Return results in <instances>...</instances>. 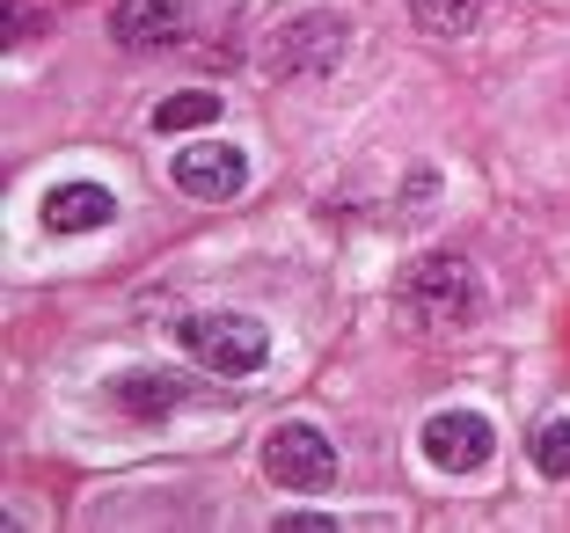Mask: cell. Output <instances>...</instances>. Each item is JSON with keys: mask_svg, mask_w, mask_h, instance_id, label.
Returning a JSON list of instances; mask_svg holds the SVG:
<instances>
[{"mask_svg": "<svg viewBox=\"0 0 570 533\" xmlns=\"http://www.w3.org/2000/svg\"><path fill=\"white\" fill-rule=\"evenodd\" d=\"M219 117V96L213 88H184V96H161L154 102V132H198Z\"/></svg>", "mask_w": 570, "mask_h": 533, "instance_id": "obj_11", "label": "cell"}, {"mask_svg": "<svg viewBox=\"0 0 570 533\" xmlns=\"http://www.w3.org/2000/svg\"><path fill=\"white\" fill-rule=\"evenodd\" d=\"M176 336H184V351L205 373H219V381H249L271 358V329L256 315H190V322H176Z\"/></svg>", "mask_w": 570, "mask_h": 533, "instance_id": "obj_2", "label": "cell"}, {"mask_svg": "<svg viewBox=\"0 0 570 533\" xmlns=\"http://www.w3.org/2000/svg\"><path fill=\"white\" fill-rule=\"evenodd\" d=\"M278 533H336V519L330 512H285Z\"/></svg>", "mask_w": 570, "mask_h": 533, "instance_id": "obj_13", "label": "cell"}, {"mask_svg": "<svg viewBox=\"0 0 570 533\" xmlns=\"http://www.w3.org/2000/svg\"><path fill=\"white\" fill-rule=\"evenodd\" d=\"M118 219V198L102 184H59L45 198V227L51 234H96V227H110Z\"/></svg>", "mask_w": 570, "mask_h": 533, "instance_id": "obj_8", "label": "cell"}, {"mask_svg": "<svg viewBox=\"0 0 570 533\" xmlns=\"http://www.w3.org/2000/svg\"><path fill=\"white\" fill-rule=\"evenodd\" d=\"M110 37H118L125 51H168L184 45V8L176 0H118V16H110Z\"/></svg>", "mask_w": 570, "mask_h": 533, "instance_id": "obj_7", "label": "cell"}, {"mask_svg": "<svg viewBox=\"0 0 570 533\" xmlns=\"http://www.w3.org/2000/svg\"><path fill=\"white\" fill-rule=\"evenodd\" d=\"M410 22L424 37H469L483 22V0H410Z\"/></svg>", "mask_w": 570, "mask_h": 533, "instance_id": "obj_10", "label": "cell"}, {"mask_svg": "<svg viewBox=\"0 0 570 533\" xmlns=\"http://www.w3.org/2000/svg\"><path fill=\"white\" fill-rule=\"evenodd\" d=\"M168 176H176L184 198L227 205V198H242V184H249V154L227 147V139H198V147H184L176 161H168Z\"/></svg>", "mask_w": 570, "mask_h": 533, "instance_id": "obj_6", "label": "cell"}, {"mask_svg": "<svg viewBox=\"0 0 570 533\" xmlns=\"http://www.w3.org/2000/svg\"><path fill=\"white\" fill-rule=\"evenodd\" d=\"M483 307H490V285L469 256L432 249L403 270V315H417L424 329H475Z\"/></svg>", "mask_w": 570, "mask_h": 533, "instance_id": "obj_1", "label": "cell"}, {"mask_svg": "<svg viewBox=\"0 0 570 533\" xmlns=\"http://www.w3.org/2000/svg\"><path fill=\"white\" fill-rule=\"evenodd\" d=\"M417 453L432 467H446V475H475V467L498 453V424H490L483 409H439L417 432Z\"/></svg>", "mask_w": 570, "mask_h": 533, "instance_id": "obj_5", "label": "cell"}, {"mask_svg": "<svg viewBox=\"0 0 570 533\" xmlns=\"http://www.w3.org/2000/svg\"><path fill=\"white\" fill-rule=\"evenodd\" d=\"M336 59H344V16H330V8L278 16V30L264 45V67L278 81H322V73H336Z\"/></svg>", "mask_w": 570, "mask_h": 533, "instance_id": "obj_3", "label": "cell"}, {"mask_svg": "<svg viewBox=\"0 0 570 533\" xmlns=\"http://www.w3.org/2000/svg\"><path fill=\"white\" fill-rule=\"evenodd\" d=\"M527 461H534L549 483H563L570 475V417H541L534 438H527Z\"/></svg>", "mask_w": 570, "mask_h": 533, "instance_id": "obj_12", "label": "cell"}, {"mask_svg": "<svg viewBox=\"0 0 570 533\" xmlns=\"http://www.w3.org/2000/svg\"><path fill=\"white\" fill-rule=\"evenodd\" d=\"M264 475L278 490H330L336 483V446L315 424H278L264 438Z\"/></svg>", "mask_w": 570, "mask_h": 533, "instance_id": "obj_4", "label": "cell"}, {"mask_svg": "<svg viewBox=\"0 0 570 533\" xmlns=\"http://www.w3.org/2000/svg\"><path fill=\"white\" fill-rule=\"evenodd\" d=\"M37 30V8H22V0H8V37H30Z\"/></svg>", "mask_w": 570, "mask_h": 533, "instance_id": "obj_14", "label": "cell"}, {"mask_svg": "<svg viewBox=\"0 0 570 533\" xmlns=\"http://www.w3.org/2000/svg\"><path fill=\"white\" fill-rule=\"evenodd\" d=\"M184 395H190L184 373H118L110 381V402H118L125 417H168Z\"/></svg>", "mask_w": 570, "mask_h": 533, "instance_id": "obj_9", "label": "cell"}]
</instances>
